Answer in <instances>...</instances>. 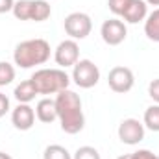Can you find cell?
<instances>
[{
    "label": "cell",
    "mask_w": 159,
    "mask_h": 159,
    "mask_svg": "<svg viewBox=\"0 0 159 159\" xmlns=\"http://www.w3.org/2000/svg\"><path fill=\"white\" fill-rule=\"evenodd\" d=\"M56 107H57V120L65 133L76 135L85 126V115L81 107V98L70 89H65L56 94Z\"/></svg>",
    "instance_id": "6da1fadb"
},
{
    "label": "cell",
    "mask_w": 159,
    "mask_h": 159,
    "mask_svg": "<svg viewBox=\"0 0 159 159\" xmlns=\"http://www.w3.org/2000/svg\"><path fill=\"white\" fill-rule=\"evenodd\" d=\"M50 44L44 39H28L15 46L13 61L20 69H32L37 65H44L50 59Z\"/></svg>",
    "instance_id": "7a4b0ae2"
},
{
    "label": "cell",
    "mask_w": 159,
    "mask_h": 159,
    "mask_svg": "<svg viewBox=\"0 0 159 159\" xmlns=\"http://www.w3.org/2000/svg\"><path fill=\"white\" fill-rule=\"evenodd\" d=\"M32 83L39 94H57L69 89L70 76L63 69H39L32 74Z\"/></svg>",
    "instance_id": "3957f363"
},
{
    "label": "cell",
    "mask_w": 159,
    "mask_h": 159,
    "mask_svg": "<svg viewBox=\"0 0 159 159\" xmlns=\"http://www.w3.org/2000/svg\"><path fill=\"white\" fill-rule=\"evenodd\" d=\"M72 81L81 89H91L100 80V69L91 59H78V63L72 67Z\"/></svg>",
    "instance_id": "277c9868"
},
{
    "label": "cell",
    "mask_w": 159,
    "mask_h": 159,
    "mask_svg": "<svg viewBox=\"0 0 159 159\" xmlns=\"http://www.w3.org/2000/svg\"><path fill=\"white\" fill-rule=\"evenodd\" d=\"M63 26H65V32H67V35H69L70 39L81 41L91 34V30H93V20H91V17H89L87 13H83V11H74V13H70V15L65 17Z\"/></svg>",
    "instance_id": "5b68a950"
},
{
    "label": "cell",
    "mask_w": 159,
    "mask_h": 159,
    "mask_svg": "<svg viewBox=\"0 0 159 159\" xmlns=\"http://www.w3.org/2000/svg\"><path fill=\"white\" fill-rule=\"evenodd\" d=\"M107 85L113 93H119V94H124V93H129L135 85V76L131 72V69L128 67H113L107 74Z\"/></svg>",
    "instance_id": "8992f818"
},
{
    "label": "cell",
    "mask_w": 159,
    "mask_h": 159,
    "mask_svg": "<svg viewBox=\"0 0 159 159\" xmlns=\"http://www.w3.org/2000/svg\"><path fill=\"white\" fill-rule=\"evenodd\" d=\"M54 59L61 69L74 67L80 59V46L74 39H65L61 41L56 50H54Z\"/></svg>",
    "instance_id": "52a82bcc"
},
{
    "label": "cell",
    "mask_w": 159,
    "mask_h": 159,
    "mask_svg": "<svg viewBox=\"0 0 159 159\" xmlns=\"http://www.w3.org/2000/svg\"><path fill=\"white\" fill-rule=\"evenodd\" d=\"M100 35L106 44L109 46H119L120 43H124L126 35H128V28L126 22L120 19H107L104 20L102 28H100Z\"/></svg>",
    "instance_id": "ba28073f"
},
{
    "label": "cell",
    "mask_w": 159,
    "mask_h": 159,
    "mask_svg": "<svg viewBox=\"0 0 159 159\" xmlns=\"http://www.w3.org/2000/svg\"><path fill=\"white\" fill-rule=\"evenodd\" d=\"M119 139L128 146L139 144L144 139V124L137 119H124L119 124Z\"/></svg>",
    "instance_id": "9c48e42d"
},
{
    "label": "cell",
    "mask_w": 159,
    "mask_h": 159,
    "mask_svg": "<svg viewBox=\"0 0 159 159\" xmlns=\"http://www.w3.org/2000/svg\"><path fill=\"white\" fill-rule=\"evenodd\" d=\"M11 122L17 129L20 131H28L34 128L35 124V109L30 104H19L13 111H11Z\"/></svg>",
    "instance_id": "30bf717a"
},
{
    "label": "cell",
    "mask_w": 159,
    "mask_h": 159,
    "mask_svg": "<svg viewBox=\"0 0 159 159\" xmlns=\"http://www.w3.org/2000/svg\"><path fill=\"white\" fill-rule=\"evenodd\" d=\"M146 17H148V4L144 0H131V4L128 6V9L122 13V19L128 24L143 22Z\"/></svg>",
    "instance_id": "8fae6325"
},
{
    "label": "cell",
    "mask_w": 159,
    "mask_h": 159,
    "mask_svg": "<svg viewBox=\"0 0 159 159\" xmlns=\"http://www.w3.org/2000/svg\"><path fill=\"white\" fill-rule=\"evenodd\" d=\"M35 117L43 122V124H50L57 119V107H56V100L52 98H41L35 106Z\"/></svg>",
    "instance_id": "7c38bea8"
},
{
    "label": "cell",
    "mask_w": 159,
    "mask_h": 159,
    "mask_svg": "<svg viewBox=\"0 0 159 159\" xmlns=\"http://www.w3.org/2000/svg\"><path fill=\"white\" fill-rule=\"evenodd\" d=\"M37 94H39V93L35 91V85L32 83V80L20 81V83L15 87V91H13V96L17 98L19 104H30L32 100H35Z\"/></svg>",
    "instance_id": "4fadbf2b"
},
{
    "label": "cell",
    "mask_w": 159,
    "mask_h": 159,
    "mask_svg": "<svg viewBox=\"0 0 159 159\" xmlns=\"http://www.w3.org/2000/svg\"><path fill=\"white\" fill-rule=\"evenodd\" d=\"M144 34L154 43H159V7H156L144 19Z\"/></svg>",
    "instance_id": "5bb4252c"
},
{
    "label": "cell",
    "mask_w": 159,
    "mask_h": 159,
    "mask_svg": "<svg viewBox=\"0 0 159 159\" xmlns=\"http://www.w3.org/2000/svg\"><path fill=\"white\" fill-rule=\"evenodd\" d=\"M32 7H34V0H17L11 13L19 20H32Z\"/></svg>",
    "instance_id": "9a60e30c"
},
{
    "label": "cell",
    "mask_w": 159,
    "mask_h": 159,
    "mask_svg": "<svg viewBox=\"0 0 159 159\" xmlns=\"http://www.w3.org/2000/svg\"><path fill=\"white\" fill-rule=\"evenodd\" d=\"M52 15V7L46 0H34V7H32V20L43 22Z\"/></svg>",
    "instance_id": "2e32d148"
},
{
    "label": "cell",
    "mask_w": 159,
    "mask_h": 159,
    "mask_svg": "<svg viewBox=\"0 0 159 159\" xmlns=\"http://www.w3.org/2000/svg\"><path fill=\"white\" fill-rule=\"evenodd\" d=\"M144 128H148L150 131H159V104L150 106L144 111V119H143Z\"/></svg>",
    "instance_id": "e0dca14e"
},
{
    "label": "cell",
    "mask_w": 159,
    "mask_h": 159,
    "mask_svg": "<svg viewBox=\"0 0 159 159\" xmlns=\"http://www.w3.org/2000/svg\"><path fill=\"white\" fill-rule=\"evenodd\" d=\"M43 159H72L70 152L61 146V144H50L44 148V154H43Z\"/></svg>",
    "instance_id": "ac0fdd59"
},
{
    "label": "cell",
    "mask_w": 159,
    "mask_h": 159,
    "mask_svg": "<svg viewBox=\"0 0 159 159\" xmlns=\"http://www.w3.org/2000/svg\"><path fill=\"white\" fill-rule=\"evenodd\" d=\"M15 80V67L7 61H0V87L9 85Z\"/></svg>",
    "instance_id": "d6986e66"
},
{
    "label": "cell",
    "mask_w": 159,
    "mask_h": 159,
    "mask_svg": "<svg viewBox=\"0 0 159 159\" xmlns=\"http://www.w3.org/2000/svg\"><path fill=\"white\" fill-rule=\"evenodd\" d=\"M72 159H102V157H100V152L94 146H80L74 152Z\"/></svg>",
    "instance_id": "ffe728a7"
},
{
    "label": "cell",
    "mask_w": 159,
    "mask_h": 159,
    "mask_svg": "<svg viewBox=\"0 0 159 159\" xmlns=\"http://www.w3.org/2000/svg\"><path fill=\"white\" fill-rule=\"evenodd\" d=\"M131 4V0H107V7L111 9L113 15L122 17V13L128 9V6Z\"/></svg>",
    "instance_id": "44dd1931"
},
{
    "label": "cell",
    "mask_w": 159,
    "mask_h": 159,
    "mask_svg": "<svg viewBox=\"0 0 159 159\" xmlns=\"http://www.w3.org/2000/svg\"><path fill=\"white\" fill-rule=\"evenodd\" d=\"M148 94H150V98H152L156 104H159V78L150 81V85H148Z\"/></svg>",
    "instance_id": "7402d4cb"
},
{
    "label": "cell",
    "mask_w": 159,
    "mask_h": 159,
    "mask_svg": "<svg viewBox=\"0 0 159 159\" xmlns=\"http://www.w3.org/2000/svg\"><path fill=\"white\" fill-rule=\"evenodd\" d=\"M133 159H159L154 152H150V150H137V152H133L131 154Z\"/></svg>",
    "instance_id": "603a6c76"
},
{
    "label": "cell",
    "mask_w": 159,
    "mask_h": 159,
    "mask_svg": "<svg viewBox=\"0 0 159 159\" xmlns=\"http://www.w3.org/2000/svg\"><path fill=\"white\" fill-rule=\"evenodd\" d=\"M7 111H9V98H7L4 93H0V119H2Z\"/></svg>",
    "instance_id": "cb8c5ba5"
},
{
    "label": "cell",
    "mask_w": 159,
    "mask_h": 159,
    "mask_svg": "<svg viewBox=\"0 0 159 159\" xmlns=\"http://www.w3.org/2000/svg\"><path fill=\"white\" fill-rule=\"evenodd\" d=\"M15 0H0V13H9L13 11Z\"/></svg>",
    "instance_id": "d4e9b609"
},
{
    "label": "cell",
    "mask_w": 159,
    "mask_h": 159,
    "mask_svg": "<svg viewBox=\"0 0 159 159\" xmlns=\"http://www.w3.org/2000/svg\"><path fill=\"white\" fill-rule=\"evenodd\" d=\"M0 159H13L9 154H6V152H0Z\"/></svg>",
    "instance_id": "484cf974"
},
{
    "label": "cell",
    "mask_w": 159,
    "mask_h": 159,
    "mask_svg": "<svg viewBox=\"0 0 159 159\" xmlns=\"http://www.w3.org/2000/svg\"><path fill=\"white\" fill-rule=\"evenodd\" d=\"M146 4H150V6H159V0H144Z\"/></svg>",
    "instance_id": "4316f807"
},
{
    "label": "cell",
    "mask_w": 159,
    "mask_h": 159,
    "mask_svg": "<svg viewBox=\"0 0 159 159\" xmlns=\"http://www.w3.org/2000/svg\"><path fill=\"white\" fill-rule=\"evenodd\" d=\"M117 159H133V156H131V154H124V156H120V157H117Z\"/></svg>",
    "instance_id": "83f0119b"
}]
</instances>
